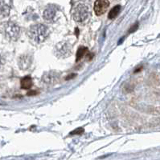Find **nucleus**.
Here are the masks:
<instances>
[{
  "mask_svg": "<svg viewBox=\"0 0 160 160\" xmlns=\"http://www.w3.org/2000/svg\"><path fill=\"white\" fill-rule=\"evenodd\" d=\"M56 8L52 6V5H49L48 7L44 10V14H43V18L45 21L47 22H53L55 18H56Z\"/></svg>",
  "mask_w": 160,
  "mask_h": 160,
  "instance_id": "obj_7",
  "label": "nucleus"
},
{
  "mask_svg": "<svg viewBox=\"0 0 160 160\" xmlns=\"http://www.w3.org/2000/svg\"><path fill=\"white\" fill-rule=\"evenodd\" d=\"M73 46L68 41H63L56 44L55 47V54L58 58H68L71 55Z\"/></svg>",
  "mask_w": 160,
  "mask_h": 160,
  "instance_id": "obj_4",
  "label": "nucleus"
},
{
  "mask_svg": "<svg viewBox=\"0 0 160 160\" xmlns=\"http://www.w3.org/2000/svg\"><path fill=\"white\" fill-rule=\"evenodd\" d=\"M2 65V58H1V55H0V67Z\"/></svg>",
  "mask_w": 160,
  "mask_h": 160,
  "instance_id": "obj_14",
  "label": "nucleus"
},
{
  "mask_svg": "<svg viewBox=\"0 0 160 160\" xmlns=\"http://www.w3.org/2000/svg\"><path fill=\"white\" fill-rule=\"evenodd\" d=\"M84 131V128L83 127H78L76 128V130H74L73 131H72L70 133V135H81V134H83V132Z\"/></svg>",
  "mask_w": 160,
  "mask_h": 160,
  "instance_id": "obj_13",
  "label": "nucleus"
},
{
  "mask_svg": "<svg viewBox=\"0 0 160 160\" xmlns=\"http://www.w3.org/2000/svg\"><path fill=\"white\" fill-rule=\"evenodd\" d=\"M32 58L26 55V56H22L19 59V67L23 69V70H26L30 66L32 65Z\"/></svg>",
  "mask_w": 160,
  "mask_h": 160,
  "instance_id": "obj_10",
  "label": "nucleus"
},
{
  "mask_svg": "<svg viewBox=\"0 0 160 160\" xmlns=\"http://www.w3.org/2000/svg\"><path fill=\"white\" fill-rule=\"evenodd\" d=\"M11 1H0V16L7 17L11 11Z\"/></svg>",
  "mask_w": 160,
  "mask_h": 160,
  "instance_id": "obj_8",
  "label": "nucleus"
},
{
  "mask_svg": "<svg viewBox=\"0 0 160 160\" xmlns=\"http://www.w3.org/2000/svg\"><path fill=\"white\" fill-rule=\"evenodd\" d=\"M84 57L89 58V60H90V59H93V54L89 52V50H88L86 47L80 46V48L78 49V50H77V52H76V61L78 62V61L81 60Z\"/></svg>",
  "mask_w": 160,
  "mask_h": 160,
  "instance_id": "obj_9",
  "label": "nucleus"
},
{
  "mask_svg": "<svg viewBox=\"0 0 160 160\" xmlns=\"http://www.w3.org/2000/svg\"><path fill=\"white\" fill-rule=\"evenodd\" d=\"M60 74L56 71H51L44 73L42 76V82L47 86H54L60 81Z\"/></svg>",
  "mask_w": 160,
  "mask_h": 160,
  "instance_id": "obj_5",
  "label": "nucleus"
},
{
  "mask_svg": "<svg viewBox=\"0 0 160 160\" xmlns=\"http://www.w3.org/2000/svg\"><path fill=\"white\" fill-rule=\"evenodd\" d=\"M109 6V1L108 0H98L94 3V12L98 16H101L104 14Z\"/></svg>",
  "mask_w": 160,
  "mask_h": 160,
  "instance_id": "obj_6",
  "label": "nucleus"
},
{
  "mask_svg": "<svg viewBox=\"0 0 160 160\" xmlns=\"http://www.w3.org/2000/svg\"><path fill=\"white\" fill-rule=\"evenodd\" d=\"M20 86L21 88L23 89H30L32 86V79L30 76H25L24 78H23L20 81Z\"/></svg>",
  "mask_w": 160,
  "mask_h": 160,
  "instance_id": "obj_11",
  "label": "nucleus"
},
{
  "mask_svg": "<svg viewBox=\"0 0 160 160\" xmlns=\"http://www.w3.org/2000/svg\"><path fill=\"white\" fill-rule=\"evenodd\" d=\"M0 33L9 40L16 41L20 36V27L13 22H5L0 24Z\"/></svg>",
  "mask_w": 160,
  "mask_h": 160,
  "instance_id": "obj_2",
  "label": "nucleus"
},
{
  "mask_svg": "<svg viewBox=\"0 0 160 160\" xmlns=\"http://www.w3.org/2000/svg\"><path fill=\"white\" fill-rule=\"evenodd\" d=\"M121 11V6L120 5H117L115 6L114 7H113L110 11L109 12V14H108V18L109 19H113L114 18H116L117 16L119 14V12Z\"/></svg>",
  "mask_w": 160,
  "mask_h": 160,
  "instance_id": "obj_12",
  "label": "nucleus"
},
{
  "mask_svg": "<svg viewBox=\"0 0 160 160\" xmlns=\"http://www.w3.org/2000/svg\"><path fill=\"white\" fill-rule=\"evenodd\" d=\"M72 14L74 21L77 23H84L89 19L90 13L89 9L86 5L80 3L73 8Z\"/></svg>",
  "mask_w": 160,
  "mask_h": 160,
  "instance_id": "obj_3",
  "label": "nucleus"
},
{
  "mask_svg": "<svg viewBox=\"0 0 160 160\" xmlns=\"http://www.w3.org/2000/svg\"><path fill=\"white\" fill-rule=\"evenodd\" d=\"M27 35L32 42L40 44L47 39L49 35V30L44 24L38 23L30 27L27 31Z\"/></svg>",
  "mask_w": 160,
  "mask_h": 160,
  "instance_id": "obj_1",
  "label": "nucleus"
}]
</instances>
